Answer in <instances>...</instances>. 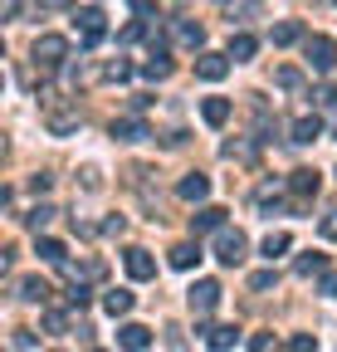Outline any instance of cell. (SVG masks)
I'll return each mask as SVG.
<instances>
[{"label":"cell","mask_w":337,"mask_h":352,"mask_svg":"<svg viewBox=\"0 0 337 352\" xmlns=\"http://www.w3.org/2000/svg\"><path fill=\"white\" fill-rule=\"evenodd\" d=\"M318 230H323V240H337V210L323 215V226H318Z\"/></svg>","instance_id":"836d02e7"},{"label":"cell","mask_w":337,"mask_h":352,"mask_svg":"<svg viewBox=\"0 0 337 352\" xmlns=\"http://www.w3.org/2000/svg\"><path fill=\"white\" fill-rule=\"evenodd\" d=\"M113 138H117V142H142V138H147V122H137V118H117V122H113Z\"/></svg>","instance_id":"9a60e30c"},{"label":"cell","mask_w":337,"mask_h":352,"mask_svg":"<svg viewBox=\"0 0 337 352\" xmlns=\"http://www.w3.org/2000/svg\"><path fill=\"white\" fill-rule=\"evenodd\" d=\"M132 303H137V298H132L128 289H113V294H103V308H108L113 318H122V314H132Z\"/></svg>","instance_id":"d6986e66"},{"label":"cell","mask_w":337,"mask_h":352,"mask_svg":"<svg viewBox=\"0 0 337 352\" xmlns=\"http://www.w3.org/2000/svg\"><path fill=\"white\" fill-rule=\"evenodd\" d=\"M45 328L49 333H69V318L59 314V308H45Z\"/></svg>","instance_id":"4dcf8cb0"},{"label":"cell","mask_w":337,"mask_h":352,"mask_svg":"<svg viewBox=\"0 0 337 352\" xmlns=\"http://www.w3.org/2000/svg\"><path fill=\"white\" fill-rule=\"evenodd\" d=\"M303 54H308V64H313L318 74H327V69H337V39L308 34V39H303Z\"/></svg>","instance_id":"3957f363"},{"label":"cell","mask_w":337,"mask_h":352,"mask_svg":"<svg viewBox=\"0 0 337 352\" xmlns=\"http://www.w3.org/2000/svg\"><path fill=\"white\" fill-rule=\"evenodd\" d=\"M103 78H113V83L132 78V64H128V59H108V64H103Z\"/></svg>","instance_id":"f1b7e54d"},{"label":"cell","mask_w":337,"mask_h":352,"mask_svg":"<svg viewBox=\"0 0 337 352\" xmlns=\"http://www.w3.org/2000/svg\"><path fill=\"white\" fill-rule=\"evenodd\" d=\"M274 284H279V274H274V270H259V274H249V289H255V294H269Z\"/></svg>","instance_id":"f546056e"},{"label":"cell","mask_w":337,"mask_h":352,"mask_svg":"<svg viewBox=\"0 0 337 352\" xmlns=\"http://www.w3.org/2000/svg\"><path fill=\"white\" fill-rule=\"evenodd\" d=\"M64 59H69V39L64 34H39L34 39V64L39 69H59Z\"/></svg>","instance_id":"7a4b0ae2"},{"label":"cell","mask_w":337,"mask_h":352,"mask_svg":"<svg viewBox=\"0 0 337 352\" xmlns=\"http://www.w3.org/2000/svg\"><path fill=\"white\" fill-rule=\"evenodd\" d=\"M255 50H259V39H255V34H235V39H230V59H235V64L255 59Z\"/></svg>","instance_id":"ffe728a7"},{"label":"cell","mask_w":337,"mask_h":352,"mask_svg":"<svg viewBox=\"0 0 337 352\" xmlns=\"http://www.w3.org/2000/svg\"><path fill=\"white\" fill-rule=\"evenodd\" d=\"M323 294H327V298H337V274H323Z\"/></svg>","instance_id":"ab89813d"},{"label":"cell","mask_w":337,"mask_h":352,"mask_svg":"<svg viewBox=\"0 0 337 352\" xmlns=\"http://www.w3.org/2000/svg\"><path fill=\"white\" fill-rule=\"evenodd\" d=\"M220 226H225V206H200V210L191 215V230H196V235L220 230Z\"/></svg>","instance_id":"8fae6325"},{"label":"cell","mask_w":337,"mask_h":352,"mask_svg":"<svg viewBox=\"0 0 337 352\" xmlns=\"http://www.w3.org/2000/svg\"><path fill=\"white\" fill-rule=\"evenodd\" d=\"M196 264H200V245H172V270H196Z\"/></svg>","instance_id":"ac0fdd59"},{"label":"cell","mask_w":337,"mask_h":352,"mask_svg":"<svg viewBox=\"0 0 337 352\" xmlns=\"http://www.w3.org/2000/svg\"><path fill=\"white\" fill-rule=\"evenodd\" d=\"M49 182H54V176H45V171H34V176H30V191H49Z\"/></svg>","instance_id":"f35d334b"},{"label":"cell","mask_w":337,"mask_h":352,"mask_svg":"<svg viewBox=\"0 0 337 352\" xmlns=\"http://www.w3.org/2000/svg\"><path fill=\"white\" fill-rule=\"evenodd\" d=\"M288 347H293V352H313V347H318V338H313V333H293V338H288Z\"/></svg>","instance_id":"1f68e13d"},{"label":"cell","mask_w":337,"mask_h":352,"mask_svg":"<svg viewBox=\"0 0 337 352\" xmlns=\"http://www.w3.org/2000/svg\"><path fill=\"white\" fill-rule=\"evenodd\" d=\"M73 25H78V39L83 44H103V34H108V15L103 10H78Z\"/></svg>","instance_id":"8992f818"},{"label":"cell","mask_w":337,"mask_h":352,"mask_svg":"<svg viewBox=\"0 0 337 352\" xmlns=\"http://www.w3.org/2000/svg\"><path fill=\"white\" fill-rule=\"evenodd\" d=\"M186 303H191V314H196V318L216 314V308H220V284H216V279H196L191 294H186Z\"/></svg>","instance_id":"277c9868"},{"label":"cell","mask_w":337,"mask_h":352,"mask_svg":"<svg viewBox=\"0 0 337 352\" xmlns=\"http://www.w3.org/2000/svg\"><path fill=\"white\" fill-rule=\"evenodd\" d=\"M318 138H323V118H299V122H293V142H299V147H308Z\"/></svg>","instance_id":"2e32d148"},{"label":"cell","mask_w":337,"mask_h":352,"mask_svg":"<svg viewBox=\"0 0 337 352\" xmlns=\"http://www.w3.org/2000/svg\"><path fill=\"white\" fill-rule=\"evenodd\" d=\"M196 74H200L205 83H220V78L230 74V54H216V50H200V54H196Z\"/></svg>","instance_id":"ba28073f"},{"label":"cell","mask_w":337,"mask_h":352,"mask_svg":"<svg viewBox=\"0 0 337 352\" xmlns=\"http://www.w3.org/2000/svg\"><path fill=\"white\" fill-rule=\"evenodd\" d=\"M45 132H49V138H69V132H78V108L64 103V98H54V94H45Z\"/></svg>","instance_id":"6da1fadb"},{"label":"cell","mask_w":337,"mask_h":352,"mask_svg":"<svg viewBox=\"0 0 337 352\" xmlns=\"http://www.w3.org/2000/svg\"><path fill=\"white\" fill-rule=\"evenodd\" d=\"M230 113H235V108H230V98H200V118H205L210 127H225V122H230Z\"/></svg>","instance_id":"5bb4252c"},{"label":"cell","mask_w":337,"mask_h":352,"mask_svg":"<svg viewBox=\"0 0 337 352\" xmlns=\"http://www.w3.org/2000/svg\"><path fill=\"white\" fill-rule=\"evenodd\" d=\"M244 250H249V240H244L240 230H225V226H220V235H216V259L235 270V264H244Z\"/></svg>","instance_id":"5b68a950"},{"label":"cell","mask_w":337,"mask_h":352,"mask_svg":"<svg viewBox=\"0 0 337 352\" xmlns=\"http://www.w3.org/2000/svg\"><path fill=\"white\" fill-rule=\"evenodd\" d=\"M10 342H15V347H39V342H34V333H30V328H15V338H10Z\"/></svg>","instance_id":"74e56055"},{"label":"cell","mask_w":337,"mask_h":352,"mask_svg":"<svg viewBox=\"0 0 337 352\" xmlns=\"http://www.w3.org/2000/svg\"><path fill=\"white\" fill-rule=\"evenodd\" d=\"M288 245H293V240H288V230H269V235H264V254H269V259L288 254Z\"/></svg>","instance_id":"cb8c5ba5"},{"label":"cell","mask_w":337,"mask_h":352,"mask_svg":"<svg viewBox=\"0 0 337 352\" xmlns=\"http://www.w3.org/2000/svg\"><path fill=\"white\" fill-rule=\"evenodd\" d=\"M122 264H128V274H132V279H156V259H152L142 245H132L128 254H122Z\"/></svg>","instance_id":"9c48e42d"},{"label":"cell","mask_w":337,"mask_h":352,"mask_svg":"<svg viewBox=\"0 0 337 352\" xmlns=\"http://www.w3.org/2000/svg\"><path fill=\"white\" fill-rule=\"evenodd\" d=\"M142 34H147V25H122L117 39H122V44H132V39H142Z\"/></svg>","instance_id":"d590c367"},{"label":"cell","mask_w":337,"mask_h":352,"mask_svg":"<svg viewBox=\"0 0 337 352\" xmlns=\"http://www.w3.org/2000/svg\"><path fill=\"white\" fill-rule=\"evenodd\" d=\"M249 347H255V352H269V347H274V333H255V338H249Z\"/></svg>","instance_id":"8d00e7d4"},{"label":"cell","mask_w":337,"mask_h":352,"mask_svg":"<svg viewBox=\"0 0 337 352\" xmlns=\"http://www.w3.org/2000/svg\"><path fill=\"white\" fill-rule=\"evenodd\" d=\"M20 298H25V303H49V284H45V279H25V284H20Z\"/></svg>","instance_id":"603a6c76"},{"label":"cell","mask_w":337,"mask_h":352,"mask_svg":"<svg viewBox=\"0 0 337 352\" xmlns=\"http://www.w3.org/2000/svg\"><path fill=\"white\" fill-rule=\"evenodd\" d=\"M303 279H313V274H323L327 270V254H318V250H308V254H299V264H293Z\"/></svg>","instance_id":"44dd1931"},{"label":"cell","mask_w":337,"mask_h":352,"mask_svg":"<svg viewBox=\"0 0 337 352\" xmlns=\"http://www.w3.org/2000/svg\"><path fill=\"white\" fill-rule=\"evenodd\" d=\"M54 215H59L54 206H34V210L25 215V226H30V230H45V226H49V220H54Z\"/></svg>","instance_id":"4316f807"},{"label":"cell","mask_w":337,"mask_h":352,"mask_svg":"<svg viewBox=\"0 0 337 352\" xmlns=\"http://www.w3.org/2000/svg\"><path fill=\"white\" fill-rule=\"evenodd\" d=\"M142 74H147V78H172V59H166V54L156 50V54L142 64Z\"/></svg>","instance_id":"484cf974"},{"label":"cell","mask_w":337,"mask_h":352,"mask_svg":"<svg viewBox=\"0 0 337 352\" xmlns=\"http://www.w3.org/2000/svg\"><path fill=\"white\" fill-rule=\"evenodd\" d=\"M196 338H205L216 352H230V347H240V328H196Z\"/></svg>","instance_id":"4fadbf2b"},{"label":"cell","mask_w":337,"mask_h":352,"mask_svg":"<svg viewBox=\"0 0 337 352\" xmlns=\"http://www.w3.org/2000/svg\"><path fill=\"white\" fill-rule=\"evenodd\" d=\"M39 259H45V264H64V259H69V250H64V240H54V235H45V240H39Z\"/></svg>","instance_id":"7402d4cb"},{"label":"cell","mask_w":337,"mask_h":352,"mask_svg":"<svg viewBox=\"0 0 337 352\" xmlns=\"http://www.w3.org/2000/svg\"><path fill=\"white\" fill-rule=\"evenodd\" d=\"M318 186H323V176L313 171V166H299V171H288V191H293V201H313L318 196Z\"/></svg>","instance_id":"52a82bcc"},{"label":"cell","mask_w":337,"mask_h":352,"mask_svg":"<svg viewBox=\"0 0 337 352\" xmlns=\"http://www.w3.org/2000/svg\"><path fill=\"white\" fill-rule=\"evenodd\" d=\"M117 342L132 347V352H142V347H152V328H147V323H122V328H117Z\"/></svg>","instance_id":"7c38bea8"},{"label":"cell","mask_w":337,"mask_h":352,"mask_svg":"<svg viewBox=\"0 0 337 352\" xmlns=\"http://www.w3.org/2000/svg\"><path fill=\"white\" fill-rule=\"evenodd\" d=\"M103 186V176H98V166H83V191H98Z\"/></svg>","instance_id":"e575fe53"},{"label":"cell","mask_w":337,"mask_h":352,"mask_svg":"<svg viewBox=\"0 0 337 352\" xmlns=\"http://www.w3.org/2000/svg\"><path fill=\"white\" fill-rule=\"evenodd\" d=\"M176 39L186 44V50H200V44H205V30H200V25H176Z\"/></svg>","instance_id":"83f0119b"},{"label":"cell","mask_w":337,"mask_h":352,"mask_svg":"<svg viewBox=\"0 0 337 352\" xmlns=\"http://www.w3.org/2000/svg\"><path fill=\"white\" fill-rule=\"evenodd\" d=\"M132 10L137 15H152V0H132Z\"/></svg>","instance_id":"60d3db41"},{"label":"cell","mask_w":337,"mask_h":352,"mask_svg":"<svg viewBox=\"0 0 337 352\" xmlns=\"http://www.w3.org/2000/svg\"><path fill=\"white\" fill-rule=\"evenodd\" d=\"M176 196H181V201H205V196H210V176H205V171H191V176H181Z\"/></svg>","instance_id":"30bf717a"},{"label":"cell","mask_w":337,"mask_h":352,"mask_svg":"<svg viewBox=\"0 0 337 352\" xmlns=\"http://www.w3.org/2000/svg\"><path fill=\"white\" fill-rule=\"evenodd\" d=\"M274 83L283 88V94H293V88H303V69H293V64H283V69L274 74Z\"/></svg>","instance_id":"d4e9b609"},{"label":"cell","mask_w":337,"mask_h":352,"mask_svg":"<svg viewBox=\"0 0 337 352\" xmlns=\"http://www.w3.org/2000/svg\"><path fill=\"white\" fill-rule=\"evenodd\" d=\"M69 303H73V308H83V303H89V284H83V279H73V289H69Z\"/></svg>","instance_id":"d6a6232c"},{"label":"cell","mask_w":337,"mask_h":352,"mask_svg":"<svg viewBox=\"0 0 337 352\" xmlns=\"http://www.w3.org/2000/svg\"><path fill=\"white\" fill-rule=\"evenodd\" d=\"M269 39L279 44V50H283V44H299V39H303V25H299V20H279V25L269 30Z\"/></svg>","instance_id":"e0dca14e"}]
</instances>
